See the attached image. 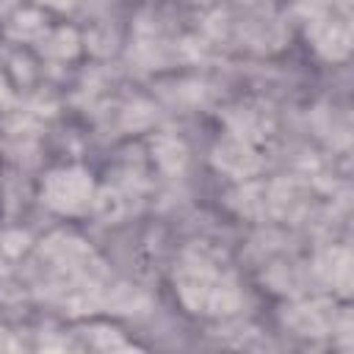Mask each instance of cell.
I'll list each match as a JSON object with an SVG mask.
<instances>
[{
  "label": "cell",
  "mask_w": 354,
  "mask_h": 354,
  "mask_svg": "<svg viewBox=\"0 0 354 354\" xmlns=\"http://www.w3.org/2000/svg\"><path fill=\"white\" fill-rule=\"evenodd\" d=\"M180 293L191 307L205 313H227L238 301L232 285L205 263H188L180 271Z\"/></svg>",
  "instance_id": "1"
},
{
  "label": "cell",
  "mask_w": 354,
  "mask_h": 354,
  "mask_svg": "<svg viewBox=\"0 0 354 354\" xmlns=\"http://www.w3.org/2000/svg\"><path fill=\"white\" fill-rule=\"evenodd\" d=\"M91 183L80 171H61L53 174L47 183V202L58 210H80L88 205Z\"/></svg>",
  "instance_id": "2"
},
{
  "label": "cell",
  "mask_w": 354,
  "mask_h": 354,
  "mask_svg": "<svg viewBox=\"0 0 354 354\" xmlns=\"http://www.w3.org/2000/svg\"><path fill=\"white\" fill-rule=\"evenodd\" d=\"M218 163L227 171H235V174H249V171L257 169V158H254L252 147L241 138H230L218 147Z\"/></svg>",
  "instance_id": "3"
},
{
  "label": "cell",
  "mask_w": 354,
  "mask_h": 354,
  "mask_svg": "<svg viewBox=\"0 0 354 354\" xmlns=\"http://www.w3.org/2000/svg\"><path fill=\"white\" fill-rule=\"evenodd\" d=\"M348 22H321L315 28V41L326 55H343L348 50Z\"/></svg>",
  "instance_id": "4"
},
{
  "label": "cell",
  "mask_w": 354,
  "mask_h": 354,
  "mask_svg": "<svg viewBox=\"0 0 354 354\" xmlns=\"http://www.w3.org/2000/svg\"><path fill=\"white\" fill-rule=\"evenodd\" d=\"M290 324L307 335H321L332 326V315L324 304H313V307H299L296 315H290Z\"/></svg>",
  "instance_id": "5"
},
{
  "label": "cell",
  "mask_w": 354,
  "mask_h": 354,
  "mask_svg": "<svg viewBox=\"0 0 354 354\" xmlns=\"http://www.w3.org/2000/svg\"><path fill=\"white\" fill-rule=\"evenodd\" d=\"M321 271L332 279V282H340L343 290L348 285V257L343 252H329L324 260H321Z\"/></svg>",
  "instance_id": "6"
},
{
  "label": "cell",
  "mask_w": 354,
  "mask_h": 354,
  "mask_svg": "<svg viewBox=\"0 0 354 354\" xmlns=\"http://www.w3.org/2000/svg\"><path fill=\"white\" fill-rule=\"evenodd\" d=\"M119 354H141V351H119Z\"/></svg>",
  "instance_id": "7"
}]
</instances>
